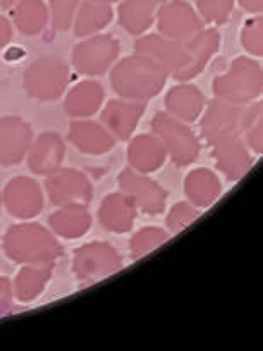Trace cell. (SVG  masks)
Segmentation results:
<instances>
[{"label":"cell","instance_id":"obj_3","mask_svg":"<svg viewBox=\"0 0 263 351\" xmlns=\"http://www.w3.org/2000/svg\"><path fill=\"white\" fill-rule=\"evenodd\" d=\"M215 99L234 106H248L260 100L263 92V69L258 59L236 57L225 74L212 81Z\"/></svg>","mask_w":263,"mask_h":351},{"label":"cell","instance_id":"obj_26","mask_svg":"<svg viewBox=\"0 0 263 351\" xmlns=\"http://www.w3.org/2000/svg\"><path fill=\"white\" fill-rule=\"evenodd\" d=\"M165 0H123L119 5V25L129 35L140 36L150 29L155 23L157 12Z\"/></svg>","mask_w":263,"mask_h":351},{"label":"cell","instance_id":"obj_24","mask_svg":"<svg viewBox=\"0 0 263 351\" xmlns=\"http://www.w3.org/2000/svg\"><path fill=\"white\" fill-rule=\"evenodd\" d=\"M92 214L88 205L83 204L62 205L49 217L50 231L64 239L83 238L92 229Z\"/></svg>","mask_w":263,"mask_h":351},{"label":"cell","instance_id":"obj_16","mask_svg":"<svg viewBox=\"0 0 263 351\" xmlns=\"http://www.w3.org/2000/svg\"><path fill=\"white\" fill-rule=\"evenodd\" d=\"M134 53L150 57L157 64H160L168 74H175L188 60L186 43L175 42L160 33L143 35L134 43Z\"/></svg>","mask_w":263,"mask_h":351},{"label":"cell","instance_id":"obj_8","mask_svg":"<svg viewBox=\"0 0 263 351\" xmlns=\"http://www.w3.org/2000/svg\"><path fill=\"white\" fill-rule=\"evenodd\" d=\"M245 107L224 102V100H212L205 106L201 114V134L210 147L222 140L232 136H241L242 119H245Z\"/></svg>","mask_w":263,"mask_h":351},{"label":"cell","instance_id":"obj_39","mask_svg":"<svg viewBox=\"0 0 263 351\" xmlns=\"http://www.w3.org/2000/svg\"><path fill=\"white\" fill-rule=\"evenodd\" d=\"M18 0H0V8L2 9H11Z\"/></svg>","mask_w":263,"mask_h":351},{"label":"cell","instance_id":"obj_41","mask_svg":"<svg viewBox=\"0 0 263 351\" xmlns=\"http://www.w3.org/2000/svg\"><path fill=\"white\" fill-rule=\"evenodd\" d=\"M2 207H4V204H2V190H0V212H2Z\"/></svg>","mask_w":263,"mask_h":351},{"label":"cell","instance_id":"obj_33","mask_svg":"<svg viewBox=\"0 0 263 351\" xmlns=\"http://www.w3.org/2000/svg\"><path fill=\"white\" fill-rule=\"evenodd\" d=\"M198 14L207 25L221 26L231 19L234 11V0H198Z\"/></svg>","mask_w":263,"mask_h":351},{"label":"cell","instance_id":"obj_31","mask_svg":"<svg viewBox=\"0 0 263 351\" xmlns=\"http://www.w3.org/2000/svg\"><path fill=\"white\" fill-rule=\"evenodd\" d=\"M171 238V232L167 229L157 228V226H148V228L140 229L138 232H134L133 238L129 239V253L131 260H140L145 255L151 253L153 250H157L158 246H162L164 243L168 241Z\"/></svg>","mask_w":263,"mask_h":351},{"label":"cell","instance_id":"obj_20","mask_svg":"<svg viewBox=\"0 0 263 351\" xmlns=\"http://www.w3.org/2000/svg\"><path fill=\"white\" fill-rule=\"evenodd\" d=\"M138 207L129 195L123 191L109 193L99 207V222L105 231L114 234H126L134 228Z\"/></svg>","mask_w":263,"mask_h":351},{"label":"cell","instance_id":"obj_28","mask_svg":"<svg viewBox=\"0 0 263 351\" xmlns=\"http://www.w3.org/2000/svg\"><path fill=\"white\" fill-rule=\"evenodd\" d=\"M114 9L110 4L95 2V0H84L77 8L76 18H74L73 29L74 35L79 38L97 35L105 29L112 23Z\"/></svg>","mask_w":263,"mask_h":351},{"label":"cell","instance_id":"obj_23","mask_svg":"<svg viewBox=\"0 0 263 351\" xmlns=\"http://www.w3.org/2000/svg\"><path fill=\"white\" fill-rule=\"evenodd\" d=\"M165 160H167V152L153 133L131 138L127 145V164L131 169L141 174H153L164 167Z\"/></svg>","mask_w":263,"mask_h":351},{"label":"cell","instance_id":"obj_32","mask_svg":"<svg viewBox=\"0 0 263 351\" xmlns=\"http://www.w3.org/2000/svg\"><path fill=\"white\" fill-rule=\"evenodd\" d=\"M201 208L195 207L190 202H177L172 205L168 210L167 217H165V228L171 234H179L186 228H190L197 219H200Z\"/></svg>","mask_w":263,"mask_h":351},{"label":"cell","instance_id":"obj_38","mask_svg":"<svg viewBox=\"0 0 263 351\" xmlns=\"http://www.w3.org/2000/svg\"><path fill=\"white\" fill-rule=\"evenodd\" d=\"M239 5L249 14H262L263 0H238Z\"/></svg>","mask_w":263,"mask_h":351},{"label":"cell","instance_id":"obj_11","mask_svg":"<svg viewBox=\"0 0 263 351\" xmlns=\"http://www.w3.org/2000/svg\"><path fill=\"white\" fill-rule=\"evenodd\" d=\"M157 29L160 35L186 43L205 28L200 14L184 0L165 2L157 12Z\"/></svg>","mask_w":263,"mask_h":351},{"label":"cell","instance_id":"obj_37","mask_svg":"<svg viewBox=\"0 0 263 351\" xmlns=\"http://www.w3.org/2000/svg\"><path fill=\"white\" fill-rule=\"evenodd\" d=\"M12 36H14V29H12L11 21L5 16L0 14V50L11 43Z\"/></svg>","mask_w":263,"mask_h":351},{"label":"cell","instance_id":"obj_4","mask_svg":"<svg viewBox=\"0 0 263 351\" xmlns=\"http://www.w3.org/2000/svg\"><path fill=\"white\" fill-rule=\"evenodd\" d=\"M71 81L69 66L59 56H40L25 71L26 95L40 102H55L66 93Z\"/></svg>","mask_w":263,"mask_h":351},{"label":"cell","instance_id":"obj_7","mask_svg":"<svg viewBox=\"0 0 263 351\" xmlns=\"http://www.w3.org/2000/svg\"><path fill=\"white\" fill-rule=\"evenodd\" d=\"M121 42L112 35H92L77 43L71 53V62L77 74L95 77L105 74L117 62Z\"/></svg>","mask_w":263,"mask_h":351},{"label":"cell","instance_id":"obj_6","mask_svg":"<svg viewBox=\"0 0 263 351\" xmlns=\"http://www.w3.org/2000/svg\"><path fill=\"white\" fill-rule=\"evenodd\" d=\"M123 265V255L109 241L86 243L73 256V274L83 285L103 281L117 274Z\"/></svg>","mask_w":263,"mask_h":351},{"label":"cell","instance_id":"obj_13","mask_svg":"<svg viewBox=\"0 0 263 351\" xmlns=\"http://www.w3.org/2000/svg\"><path fill=\"white\" fill-rule=\"evenodd\" d=\"M35 138L28 121L19 116L0 117V165H18L28 155Z\"/></svg>","mask_w":263,"mask_h":351},{"label":"cell","instance_id":"obj_22","mask_svg":"<svg viewBox=\"0 0 263 351\" xmlns=\"http://www.w3.org/2000/svg\"><path fill=\"white\" fill-rule=\"evenodd\" d=\"M105 90L95 80L79 81L69 90L64 100V110L71 119H90L103 106Z\"/></svg>","mask_w":263,"mask_h":351},{"label":"cell","instance_id":"obj_14","mask_svg":"<svg viewBox=\"0 0 263 351\" xmlns=\"http://www.w3.org/2000/svg\"><path fill=\"white\" fill-rule=\"evenodd\" d=\"M221 33L217 28H203L198 35L186 42L188 49V60L183 67L175 74H172L174 80L179 83H186V81L195 80L198 74L205 71L212 59L217 56L221 50Z\"/></svg>","mask_w":263,"mask_h":351},{"label":"cell","instance_id":"obj_34","mask_svg":"<svg viewBox=\"0 0 263 351\" xmlns=\"http://www.w3.org/2000/svg\"><path fill=\"white\" fill-rule=\"evenodd\" d=\"M81 0H50V21L55 32H69L73 28Z\"/></svg>","mask_w":263,"mask_h":351},{"label":"cell","instance_id":"obj_19","mask_svg":"<svg viewBox=\"0 0 263 351\" xmlns=\"http://www.w3.org/2000/svg\"><path fill=\"white\" fill-rule=\"evenodd\" d=\"M67 140L84 155L109 154L117 145V140L103 124L90 119L71 121Z\"/></svg>","mask_w":263,"mask_h":351},{"label":"cell","instance_id":"obj_30","mask_svg":"<svg viewBox=\"0 0 263 351\" xmlns=\"http://www.w3.org/2000/svg\"><path fill=\"white\" fill-rule=\"evenodd\" d=\"M263 104L260 100L248 104L245 107V119H242L241 138L246 147L256 155L263 152Z\"/></svg>","mask_w":263,"mask_h":351},{"label":"cell","instance_id":"obj_40","mask_svg":"<svg viewBox=\"0 0 263 351\" xmlns=\"http://www.w3.org/2000/svg\"><path fill=\"white\" fill-rule=\"evenodd\" d=\"M95 2H103V4H114V2H119V0H95Z\"/></svg>","mask_w":263,"mask_h":351},{"label":"cell","instance_id":"obj_29","mask_svg":"<svg viewBox=\"0 0 263 351\" xmlns=\"http://www.w3.org/2000/svg\"><path fill=\"white\" fill-rule=\"evenodd\" d=\"M12 23L26 36H38L49 25V8L43 0H18L12 5Z\"/></svg>","mask_w":263,"mask_h":351},{"label":"cell","instance_id":"obj_27","mask_svg":"<svg viewBox=\"0 0 263 351\" xmlns=\"http://www.w3.org/2000/svg\"><path fill=\"white\" fill-rule=\"evenodd\" d=\"M53 274V263L49 265H23L12 281L14 298L21 303H32L45 291Z\"/></svg>","mask_w":263,"mask_h":351},{"label":"cell","instance_id":"obj_36","mask_svg":"<svg viewBox=\"0 0 263 351\" xmlns=\"http://www.w3.org/2000/svg\"><path fill=\"white\" fill-rule=\"evenodd\" d=\"M14 289H12V281L9 278L0 276V317H5L11 313L14 306Z\"/></svg>","mask_w":263,"mask_h":351},{"label":"cell","instance_id":"obj_21","mask_svg":"<svg viewBox=\"0 0 263 351\" xmlns=\"http://www.w3.org/2000/svg\"><path fill=\"white\" fill-rule=\"evenodd\" d=\"M164 106L165 112L171 114L172 117L191 124L197 123L203 114L207 99L197 84H191L190 81H186V83L175 84L168 90Z\"/></svg>","mask_w":263,"mask_h":351},{"label":"cell","instance_id":"obj_25","mask_svg":"<svg viewBox=\"0 0 263 351\" xmlns=\"http://www.w3.org/2000/svg\"><path fill=\"white\" fill-rule=\"evenodd\" d=\"M184 195L195 207L208 208L221 198L222 183L218 176L210 169H193L188 172L186 180H184Z\"/></svg>","mask_w":263,"mask_h":351},{"label":"cell","instance_id":"obj_17","mask_svg":"<svg viewBox=\"0 0 263 351\" xmlns=\"http://www.w3.org/2000/svg\"><path fill=\"white\" fill-rule=\"evenodd\" d=\"M26 158H28V167L33 174L47 178L62 167V162L66 158V143L59 133L45 131L33 138Z\"/></svg>","mask_w":263,"mask_h":351},{"label":"cell","instance_id":"obj_5","mask_svg":"<svg viewBox=\"0 0 263 351\" xmlns=\"http://www.w3.org/2000/svg\"><path fill=\"white\" fill-rule=\"evenodd\" d=\"M151 133L162 141L167 157L177 167H186L200 157V140L190 124L167 112H157L151 119Z\"/></svg>","mask_w":263,"mask_h":351},{"label":"cell","instance_id":"obj_18","mask_svg":"<svg viewBox=\"0 0 263 351\" xmlns=\"http://www.w3.org/2000/svg\"><path fill=\"white\" fill-rule=\"evenodd\" d=\"M212 148H214L215 165L225 176V180L231 181V183L242 180L249 172V169L253 167L255 158H253L251 150L246 147L241 136L222 140Z\"/></svg>","mask_w":263,"mask_h":351},{"label":"cell","instance_id":"obj_15","mask_svg":"<svg viewBox=\"0 0 263 351\" xmlns=\"http://www.w3.org/2000/svg\"><path fill=\"white\" fill-rule=\"evenodd\" d=\"M145 110L147 102L143 100L116 99L105 104L100 119L117 141H127L136 131Z\"/></svg>","mask_w":263,"mask_h":351},{"label":"cell","instance_id":"obj_2","mask_svg":"<svg viewBox=\"0 0 263 351\" xmlns=\"http://www.w3.org/2000/svg\"><path fill=\"white\" fill-rule=\"evenodd\" d=\"M167 77L160 64L140 53L124 57L110 67V84L119 99L147 102L164 90Z\"/></svg>","mask_w":263,"mask_h":351},{"label":"cell","instance_id":"obj_12","mask_svg":"<svg viewBox=\"0 0 263 351\" xmlns=\"http://www.w3.org/2000/svg\"><path fill=\"white\" fill-rule=\"evenodd\" d=\"M117 181L121 191L133 198L138 210L145 212L147 215L164 214L168 195L157 181L148 178V174H141L134 169L126 167L123 169Z\"/></svg>","mask_w":263,"mask_h":351},{"label":"cell","instance_id":"obj_10","mask_svg":"<svg viewBox=\"0 0 263 351\" xmlns=\"http://www.w3.org/2000/svg\"><path fill=\"white\" fill-rule=\"evenodd\" d=\"M2 204L12 217L19 221H32L42 214L45 195L33 178L16 176L2 190Z\"/></svg>","mask_w":263,"mask_h":351},{"label":"cell","instance_id":"obj_35","mask_svg":"<svg viewBox=\"0 0 263 351\" xmlns=\"http://www.w3.org/2000/svg\"><path fill=\"white\" fill-rule=\"evenodd\" d=\"M241 43L242 49L249 53L251 57H260L263 56V18L262 14H253V18H249L245 23L241 32Z\"/></svg>","mask_w":263,"mask_h":351},{"label":"cell","instance_id":"obj_9","mask_svg":"<svg viewBox=\"0 0 263 351\" xmlns=\"http://www.w3.org/2000/svg\"><path fill=\"white\" fill-rule=\"evenodd\" d=\"M45 193L57 207L71 204L88 205L93 198V184L84 172L60 167L45 178Z\"/></svg>","mask_w":263,"mask_h":351},{"label":"cell","instance_id":"obj_1","mask_svg":"<svg viewBox=\"0 0 263 351\" xmlns=\"http://www.w3.org/2000/svg\"><path fill=\"white\" fill-rule=\"evenodd\" d=\"M5 256L19 265H49L64 255L57 236L36 222H21L5 231L2 238Z\"/></svg>","mask_w":263,"mask_h":351}]
</instances>
